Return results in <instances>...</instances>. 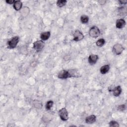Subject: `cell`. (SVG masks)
Instances as JSON below:
<instances>
[{
    "label": "cell",
    "instance_id": "obj_20",
    "mask_svg": "<svg viewBox=\"0 0 127 127\" xmlns=\"http://www.w3.org/2000/svg\"><path fill=\"white\" fill-rule=\"evenodd\" d=\"M33 105L37 109H41L42 107V104L41 102H40L38 100H35L33 102Z\"/></svg>",
    "mask_w": 127,
    "mask_h": 127
},
{
    "label": "cell",
    "instance_id": "obj_16",
    "mask_svg": "<svg viewBox=\"0 0 127 127\" xmlns=\"http://www.w3.org/2000/svg\"><path fill=\"white\" fill-rule=\"evenodd\" d=\"M80 21L83 24H86L89 21V17L85 14H83L80 16Z\"/></svg>",
    "mask_w": 127,
    "mask_h": 127
},
{
    "label": "cell",
    "instance_id": "obj_6",
    "mask_svg": "<svg viewBox=\"0 0 127 127\" xmlns=\"http://www.w3.org/2000/svg\"><path fill=\"white\" fill-rule=\"evenodd\" d=\"M124 50V49L122 45L119 43L115 44L113 47V52L116 55H121L123 53Z\"/></svg>",
    "mask_w": 127,
    "mask_h": 127
},
{
    "label": "cell",
    "instance_id": "obj_11",
    "mask_svg": "<svg viewBox=\"0 0 127 127\" xmlns=\"http://www.w3.org/2000/svg\"><path fill=\"white\" fill-rule=\"evenodd\" d=\"M96 121V116L95 115H91L85 118V122L88 124L94 123Z\"/></svg>",
    "mask_w": 127,
    "mask_h": 127
},
{
    "label": "cell",
    "instance_id": "obj_17",
    "mask_svg": "<svg viewBox=\"0 0 127 127\" xmlns=\"http://www.w3.org/2000/svg\"><path fill=\"white\" fill-rule=\"evenodd\" d=\"M66 3H67V0H58L56 2V4L58 7H62L64 6L65 5Z\"/></svg>",
    "mask_w": 127,
    "mask_h": 127
},
{
    "label": "cell",
    "instance_id": "obj_10",
    "mask_svg": "<svg viewBox=\"0 0 127 127\" xmlns=\"http://www.w3.org/2000/svg\"><path fill=\"white\" fill-rule=\"evenodd\" d=\"M111 92H113V94L114 96L118 97L121 94L122 92V88L121 86L118 85L113 88Z\"/></svg>",
    "mask_w": 127,
    "mask_h": 127
},
{
    "label": "cell",
    "instance_id": "obj_23",
    "mask_svg": "<svg viewBox=\"0 0 127 127\" xmlns=\"http://www.w3.org/2000/svg\"><path fill=\"white\" fill-rule=\"evenodd\" d=\"M5 2L7 4H13L14 3V2H15V0H6Z\"/></svg>",
    "mask_w": 127,
    "mask_h": 127
},
{
    "label": "cell",
    "instance_id": "obj_21",
    "mask_svg": "<svg viewBox=\"0 0 127 127\" xmlns=\"http://www.w3.org/2000/svg\"><path fill=\"white\" fill-rule=\"evenodd\" d=\"M109 126L111 127H119L120 126L119 123L115 121H110L109 123Z\"/></svg>",
    "mask_w": 127,
    "mask_h": 127
},
{
    "label": "cell",
    "instance_id": "obj_24",
    "mask_svg": "<svg viewBox=\"0 0 127 127\" xmlns=\"http://www.w3.org/2000/svg\"><path fill=\"white\" fill-rule=\"evenodd\" d=\"M119 3H120V4H126L127 3V0H119Z\"/></svg>",
    "mask_w": 127,
    "mask_h": 127
},
{
    "label": "cell",
    "instance_id": "obj_3",
    "mask_svg": "<svg viewBox=\"0 0 127 127\" xmlns=\"http://www.w3.org/2000/svg\"><path fill=\"white\" fill-rule=\"evenodd\" d=\"M45 46V43L42 40H37L35 41L33 44V49L37 52H39L43 50Z\"/></svg>",
    "mask_w": 127,
    "mask_h": 127
},
{
    "label": "cell",
    "instance_id": "obj_9",
    "mask_svg": "<svg viewBox=\"0 0 127 127\" xmlns=\"http://www.w3.org/2000/svg\"><path fill=\"white\" fill-rule=\"evenodd\" d=\"M126 22L124 19L120 18L118 19L116 22V27L118 29H122L125 27Z\"/></svg>",
    "mask_w": 127,
    "mask_h": 127
},
{
    "label": "cell",
    "instance_id": "obj_2",
    "mask_svg": "<svg viewBox=\"0 0 127 127\" xmlns=\"http://www.w3.org/2000/svg\"><path fill=\"white\" fill-rule=\"evenodd\" d=\"M89 35L92 38H97L100 35V30L96 26H93L89 30Z\"/></svg>",
    "mask_w": 127,
    "mask_h": 127
},
{
    "label": "cell",
    "instance_id": "obj_14",
    "mask_svg": "<svg viewBox=\"0 0 127 127\" xmlns=\"http://www.w3.org/2000/svg\"><path fill=\"white\" fill-rule=\"evenodd\" d=\"M110 68V66L109 64H105L100 67V72L102 74H105L109 72Z\"/></svg>",
    "mask_w": 127,
    "mask_h": 127
},
{
    "label": "cell",
    "instance_id": "obj_12",
    "mask_svg": "<svg viewBox=\"0 0 127 127\" xmlns=\"http://www.w3.org/2000/svg\"><path fill=\"white\" fill-rule=\"evenodd\" d=\"M51 36V32L48 31H46L42 32L40 34V38L41 40H42L43 41H45L48 40L49 38Z\"/></svg>",
    "mask_w": 127,
    "mask_h": 127
},
{
    "label": "cell",
    "instance_id": "obj_22",
    "mask_svg": "<svg viewBox=\"0 0 127 127\" xmlns=\"http://www.w3.org/2000/svg\"><path fill=\"white\" fill-rule=\"evenodd\" d=\"M126 109V106L125 104H121L117 106V110L119 111H124Z\"/></svg>",
    "mask_w": 127,
    "mask_h": 127
},
{
    "label": "cell",
    "instance_id": "obj_19",
    "mask_svg": "<svg viewBox=\"0 0 127 127\" xmlns=\"http://www.w3.org/2000/svg\"><path fill=\"white\" fill-rule=\"evenodd\" d=\"M54 105V102L52 100H49L47 102L46 105H45V108L47 110H50L53 107Z\"/></svg>",
    "mask_w": 127,
    "mask_h": 127
},
{
    "label": "cell",
    "instance_id": "obj_4",
    "mask_svg": "<svg viewBox=\"0 0 127 127\" xmlns=\"http://www.w3.org/2000/svg\"><path fill=\"white\" fill-rule=\"evenodd\" d=\"M58 113L59 117L62 121H66L68 120V113L67 109L65 107L62 108L60 110H59Z\"/></svg>",
    "mask_w": 127,
    "mask_h": 127
},
{
    "label": "cell",
    "instance_id": "obj_13",
    "mask_svg": "<svg viewBox=\"0 0 127 127\" xmlns=\"http://www.w3.org/2000/svg\"><path fill=\"white\" fill-rule=\"evenodd\" d=\"M13 7L15 10L19 11L22 9V2L20 0H15V2L13 4Z\"/></svg>",
    "mask_w": 127,
    "mask_h": 127
},
{
    "label": "cell",
    "instance_id": "obj_15",
    "mask_svg": "<svg viewBox=\"0 0 127 127\" xmlns=\"http://www.w3.org/2000/svg\"><path fill=\"white\" fill-rule=\"evenodd\" d=\"M29 12H30V9H29V7H27V6H24V7H23L21 9L20 13L22 16L25 17L29 14Z\"/></svg>",
    "mask_w": 127,
    "mask_h": 127
},
{
    "label": "cell",
    "instance_id": "obj_1",
    "mask_svg": "<svg viewBox=\"0 0 127 127\" xmlns=\"http://www.w3.org/2000/svg\"><path fill=\"white\" fill-rule=\"evenodd\" d=\"M19 42V37L18 36H15L13 37L7 42V48L10 49H14L17 46Z\"/></svg>",
    "mask_w": 127,
    "mask_h": 127
},
{
    "label": "cell",
    "instance_id": "obj_7",
    "mask_svg": "<svg viewBox=\"0 0 127 127\" xmlns=\"http://www.w3.org/2000/svg\"><path fill=\"white\" fill-rule=\"evenodd\" d=\"M84 36L81 31L79 30H76L73 34V40L75 42L81 41L84 38Z\"/></svg>",
    "mask_w": 127,
    "mask_h": 127
},
{
    "label": "cell",
    "instance_id": "obj_25",
    "mask_svg": "<svg viewBox=\"0 0 127 127\" xmlns=\"http://www.w3.org/2000/svg\"><path fill=\"white\" fill-rule=\"evenodd\" d=\"M99 4H104L106 2V1H103V0H99L98 1Z\"/></svg>",
    "mask_w": 127,
    "mask_h": 127
},
{
    "label": "cell",
    "instance_id": "obj_18",
    "mask_svg": "<svg viewBox=\"0 0 127 127\" xmlns=\"http://www.w3.org/2000/svg\"><path fill=\"white\" fill-rule=\"evenodd\" d=\"M105 43V40L103 38H100L96 42V45L99 47H102Z\"/></svg>",
    "mask_w": 127,
    "mask_h": 127
},
{
    "label": "cell",
    "instance_id": "obj_5",
    "mask_svg": "<svg viewBox=\"0 0 127 127\" xmlns=\"http://www.w3.org/2000/svg\"><path fill=\"white\" fill-rule=\"evenodd\" d=\"M58 77L61 79H65L71 77L70 70L65 69H63L61 70L58 74Z\"/></svg>",
    "mask_w": 127,
    "mask_h": 127
},
{
    "label": "cell",
    "instance_id": "obj_8",
    "mask_svg": "<svg viewBox=\"0 0 127 127\" xmlns=\"http://www.w3.org/2000/svg\"><path fill=\"white\" fill-rule=\"evenodd\" d=\"M98 59H99V57L97 55L92 54L89 56L88 58V62L90 65H92L96 64Z\"/></svg>",
    "mask_w": 127,
    "mask_h": 127
}]
</instances>
